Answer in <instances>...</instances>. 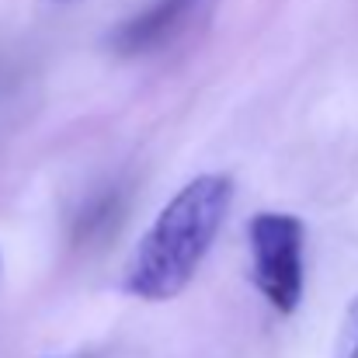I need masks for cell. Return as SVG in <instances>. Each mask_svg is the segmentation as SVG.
<instances>
[{
    "instance_id": "6da1fadb",
    "label": "cell",
    "mask_w": 358,
    "mask_h": 358,
    "mask_svg": "<svg viewBox=\"0 0 358 358\" xmlns=\"http://www.w3.org/2000/svg\"><path fill=\"white\" fill-rule=\"evenodd\" d=\"M234 206L230 174H199L157 213L125 261L122 289L143 303L174 299L199 271Z\"/></svg>"
},
{
    "instance_id": "7a4b0ae2",
    "label": "cell",
    "mask_w": 358,
    "mask_h": 358,
    "mask_svg": "<svg viewBox=\"0 0 358 358\" xmlns=\"http://www.w3.org/2000/svg\"><path fill=\"white\" fill-rule=\"evenodd\" d=\"M303 220L292 213H257L247 223L254 285L282 317L303 299Z\"/></svg>"
},
{
    "instance_id": "3957f363",
    "label": "cell",
    "mask_w": 358,
    "mask_h": 358,
    "mask_svg": "<svg viewBox=\"0 0 358 358\" xmlns=\"http://www.w3.org/2000/svg\"><path fill=\"white\" fill-rule=\"evenodd\" d=\"M202 0H153L150 7H143L139 14H132L129 21H122L112 31V49L119 56H143L157 45H164L185 21L188 14L199 7Z\"/></svg>"
},
{
    "instance_id": "277c9868",
    "label": "cell",
    "mask_w": 358,
    "mask_h": 358,
    "mask_svg": "<svg viewBox=\"0 0 358 358\" xmlns=\"http://www.w3.org/2000/svg\"><path fill=\"white\" fill-rule=\"evenodd\" d=\"M115 213H119V199H115V195L94 199V202L77 216V237H98V230H105V223H112Z\"/></svg>"
},
{
    "instance_id": "5b68a950",
    "label": "cell",
    "mask_w": 358,
    "mask_h": 358,
    "mask_svg": "<svg viewBox=\"0 0 358 358\" xmlns=\"http://www.w3.org/2000/svg\"><path fill=\"white\" fill-rule=\"evenodd\" d=\"M334 358H358V296L348 303L341 331H338V345H334Z\"/></svg>"
}]
</instances>
